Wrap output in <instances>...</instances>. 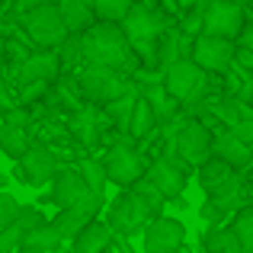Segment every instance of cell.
<instances>
[{
  "label": "cell",
  "instance_id": "31",
  "mask_svg": "<svg viewBox=\"0 0 253 253\" xmlns=\"http://www.w3.org/2000/svg\"><path fill=\"white\" fill-rule=\"evenodd\" d=\"M128 189H131V192H138V196H141V199H148V202H151V209H154L157 215H161V211H164V205H167V199H164V192L157 189V186L151 183L148 176H138L135 183L128 186Z\"/></svg>",
  "mask_w": 253,
  "mask_h": 253
},
{
  "label": "cell",
  "instance_id": "4",
  "mask_svg": "<svg viewBox=\"0 0 253 253\" xmlns=\"http://www.w3.org/2000/svg\"><path fill=\"white\" fill-rule=\"evenodd\" d=\"M128 86L131 84L125 81L116 68H106V64H90V61H86V68L77 71V90H81V96L86 99V103L103 106L106 99L125 93Z\"/></svg>",
  "mask_w": 253,
  "mask_h": 253
},
{
  "label": "cell",
  "instance_id": "2",
  "mask_svg": "<svg viewBox=\"0 0 253 253\" xmlns=\"http://www.w3.org/2000/svg\"><path fill=\"white\" fill-rule=\"evenodd\" d=\"M161 84L173 99H179L183 106H192L205 93L209 71H202L189 55H183V58H176V61H170L167 68H161Z\"/></svg>",
  "mask_w": 253,
  "mask_h": 253
},
{
  "label": "cell",
  "instance_id": "20",
  "mask_svg": "<svg viewBox=\"0 0 253 253\" xmlns=\"http://www.w3.org/2000/svg\"><path fill=\"white\" fill-rule=\"evenodd\" d=\"M135 99H138V90L135 86H128L125 93H119V96L106 99L99 109L106 112V119L112 122V128L119 131H128V119H131V109H135Z\"/></svg>",
  "mask_w": 253,
  "mask_h": 253
},
{
  "label": "cell",
  "instance_id": "37",
  "mask_svg": "<svg viewBox=\"0 0 253 253\" xmlns=\"http://www.w3.org/2000/svg\"><path fill=\"white\" fill-rule=\"evenodd\" d=\"M228 128L234 131V135L241 138L244 144H250V148H253V116H241L234 125H228Z\"/></svg>",
  "mask_w": 253,
  "mask_h": 253
},
{
  "label": "cell",
  "instance_id": "15",
  "mask_svg": "<svg viewBox=\"0 0 253 253\" xmlns=\"http://www.w3.org/2000/svg\"><path fill=\"white\" fill-rule=\"evenodd\" d=\"M61 74V61H58V51H36V55H26L16 64V86L29 84V81H55Z\"/></svg>",
  "mask_w": 253,
  "mask_h": 253
},
{
  "label": "cell",
  "instance_id": "18",
  "mask_svg": "<svg viewBox=\"0 0 253 253\" xmlns=\"http://www.w3.org/2000/svg\"><path fill=\"white\" fill-rule=\"evenodd\" d=\"M109 241H112V228L93 215L90 221H86L84 228L71 237V247H74L77 253H99V250L109 247Z\"/></svg>",
  "mask_w": 253,
  "mask_h": 253
},
{
  "label": "cell",
  "instance_id": "12",
  "mask_svg": "<svg viewBox=\"0 0 253 253\" xmlns=\"http://www.w3.org/2000/svg\"><path fill=\"white\" fill-rule=\"evenodd\" d=\"M247 10L241 0H211L202 10V32L209 36H224V39H237Z\"/></svg>",
  "mask_w": 253,
  "mask_h": 253
},
{
  "label": "cell",
  "instance_id": "21",
  "mask_svg": "<svg viewBox=\"0 0 253 253\" xmlns=\"http://www.w3.org/2000/svg\"><path fill=\"white\" fill-rule=\"evenodd\" d=\"M58 13H61L68 32H84L86 26L96 19L93 0H58Z\"/></svg>",
  "mask_w": 253,
  "mask_h": 253
},
{
  "label": "cell",
  "instance_id": "26",
  "mask_svg": "<svg viewBox=\"0 0 253 253\" xmlns=\"http://www.w3.org/2000/svg\"><path fill=\"white\" fill-rule=\"evenodd\" d=\"M61 244H64V237L51 224H42V228L23 234V250H29V253H51V250L61 247Z\"/></svg>",
  "mask_w": 253,
  "mask_h": 253
},
{
  "label": "cell",
  "instance_id": "10",
  "mask_svg": "<svg viewBox=\"0 0 253 253\" xmlns=\"http://www.w3.org/2000/svg\"><path fill=\"white\" fill-rule=\"evenodd\" d=\"M234 48H237L234 39L199 32V36L192 39L189 58H192V61H196L202 71H209V74H221V71H228V64L234 61Z\"/></svg>",
  "mask_w": 253,
  "mask_h": 253
},
{
  "label": "cell",
  "instance_id": "9",
  "mask_svg": "<svg viewBox=\"0 0 253 253\" xmlns=\"http://www.w3.org/2000/svg\"><path fill=\"white\" fill-rule=\"evenodd\" d=\"M211 135H215V131H211L202 119H186L176 128V135L167 138V141L173 144V151H176L189 167H199V164L211 154Z\"/></svg>",
  "mask_w": 253,
  "mask_h": 253
},
{
  "label": "cell",
  "instance_id": "3",
  "mask_svg": "<svg viewBox=\"0 0 253 253\" xmlns=\"http://www.w3.org/2000/svg\"><path fill=\"white\" fill-rule=\"evenodd\" d=\"M157 211L151 209L148 199H141L138 192L122 189V196H116L109 202V215H106V224L112 228V234H122L128 241L131 234H141V228L154 218Z\"/></svg>",
  "mask_w": 253,
  "mask_h": 253
},
{
  "label": "cell",
  "instance_id": "27",
  "mask_svg": "<svg viewBox=\"0 0 253 253\" xmlns=\"http://www.w3.org/2000/svg\"><path fill=\"white\" fill-rule=\"evenodd\" d=\"M196 170H199V186H202L205 192L215 189V186L221 183V179H228L231 173H234V167H231V164H224L221 157H215V154H209V157H205V161L199 164Z\"/></svg>",
  "mask_w": 253,
  "mask_h": 253
},
{
  "label": "cell",
  "instance_id": "22",
  "mask_svg": "<svg viewBox=\"0 0 253 253\" xmlns=\"http://www.w3.org/2000/svg\"><path fill=\"white\" fill-rule=\"evenodd\" d=\"M157 128H161V125H157V116H154V109H151V103L138 93L135 109H131V119H128V135L135 138V141H144V138H151Z\"/></svg>",
  "mask_w": 253,
  "mask_h": 253
},
{
  "label": "cell",
  "instance_id": "19",
  "mask_svg": "<svg viewBox=\"0 0 253 253\" xmlns=\"http://www.w3.org/2000/svg\"><path fill=\"white\" fill-rule=\"evenodd\" d=\"M93 215H96L93 209H84V205H68V209H58V215L51 218L48 224H51V228H55L58 234L64 237V241L71 244V237H74V234L84 228L86 221H90Z\"/></svg>",
  "mask_w": 253,
  "mask_h": 253
},
{
  "label": "cell",
  "instance_id": "42",
  "mask_svg": "<svg viewBox=\"0 0 253 253\" xmlns=\"http://www.w3.org/2000/svg\"><path fill=\"white\" fill-rule=\"evenodd\" d=\"M10 106H16V103H13V99H6V96H3V90H0V119H3V112L10 109Z\"/></svg>",
  "mask_w": 253,
  "mask_h": 253
},
{
  "label": "cell",
  "instance_id": "16",
  "mask_svg": "<svg viewBox=\"0 0 253 253\" xmlns=\"http://www.w3.org/2000/svg\"><path fill=\"white\" fill-rule=\"evenodd\" d=\"M211 154L221 157L224 164H231L234 170H244L250 164V157H253V148L244 144L231 128H218L215 135H211Z\"/></svg>",
  "mask_w": 253,
  "mask_h": 253
},
{
  "label": "cell",
  "instance_id": "39",
  "mask_svg": "<svg viewBox=\"0 0 253 253\" xmlns=\"http://www.w3.org/2000/svg\"><path fill=\"white\" fill-rule=\"evenodd\" d=\"M234 64H241L244 71L253 74V45H237L234 48Z\"/></svg>",
  "mask_w": 253,
  "mask_h": 253
},
{
  "label": "cell",
  "instance_id": "30",
  "mask_svg": "<svg viewBox=\"0 0 253 253\" xmlns=\"http://www.w3.org/2000/svg\"><path fill=\"white\" fill-rule=\"evenodd\" d=\"M13 224H16L23 234H29V231L42 228V224H48V218H45V211L39 209V205H19L16 218H13Z\"/></svg>",
  "mask_w": 253,
  "mask_h": 253
},
{
  "label": "cell",
  "instance_id": "5",
  "mask_svg": "<svg viewBox=\"0 0 253 253\" xmlns=\"http://www.w3.org/2000/svg\"><path fill=\"white\" fill-rule=\"evenodd\" d=\"M39 202H51L58 205V209H68V205H84V209H93L99 211V205H103V196H96V192H90V186L84 183V176L77 173V167H68L51 176V196L48 199H39Z\"/></svg>",
  "mask_w": 253,
  "mask_h": 253
},
{
  "label": "cell",
  "instance_id": "38",
  "mask_svg": "<svg viewBox=\"0 0 253 253\" xmlns=\"http://www.w3.org/2000/svg\"><path fill=\"white\" fill-rule=\"evenodd\" d=\"M179 32H183V36H189V39H196L199 32H202V13H199V10L186 13V19H183V26H179Z\"/></svg>",
  "mask_w": 253,
  "mask_h": 253
},
{
  "label": "cell",
  "instance_id": "6",
  "mask_svg": "<svg viewBox=\"0 0 253 253\" xmlns=\"http://www.w3.org/2000/svg\"><path fill=\"white\" fill-rule=\"evenodd\" d=\"M23 29L39 48H58L68 36V26H64L58 3H45V6H32L23 10Z\"/></svg>",
  "mask_w": 253,
  "mask_h": 253
},
{
  "label": "cell",
  "instance_id": "17",
  "mask_svg": "<svg viewBox=\"0 0 253 253\" xmlns=\"http://www.w3.org/2000/svg\"><path fill=\"white\" fill-rule=\"evenodd\" d=\"M144 176H148L151 183H154L157 189L164 192V199L170 202V199L183 196V189H186V176H189V173H183L179 167H173L167 157H157V161L151 164L148 170H144Z\"/></svg>",
  "mask_w": 253,
  "mask_h": 253
},
{
  "label": "cell",
  "instance_id": "7",
  "mask_svg": "<svg viewBox=\"0 0 253 253\" xmlns=\"http://www.w3.org/2000/svg\"><path fill=\"white\" fill-rule=\"evenodd\" d=\"M58 173V154L45 144H29L23 154L16 157V167H13V179L32 189H42L51 183V176Z\"/></svg>",
  "mask_w": 253,
  "mask_h": 253
},
{
  "label": "cell",
  "instance_id": "13",
  "mask_svg": "<svg viewBox=\"0 0 253 253\" xmlns=\"http://www.w3.org/2000/svg\"><path fill=\"white\" fill-rule=\"evenodd\" d=\"M183 241H186V224L179 218L154 215L141 228V247L148 253H170V250L183 247Z\"/></svg>",
  "mask_w": 253,
  "mask_h": 253
},
{
  "label": "cell",
  "instance_id": "28",
  "mask_svg": "<svg viewBox=\"0 0 253 253\" xmlns=\"http://www.w3.org/2000/svg\"><path fill=\"white\" fill-rule=\"evenodd\" d=\"M231 228H234L237 241H241V253H253V205H250V202L237 209Z\"/></svg>",
  "mask_w": 253,
  "mask_h": 253
},
{
  "label": "cell",
  "instance_id": "35",
  "mask_svg": "<svg viewBox=\"0 0 253 253\" xmlns=\"http://www.w3.org/2000/svg\"><path fill=\"white\" fill-rule=\"evenodd\" d=\"M16 211H19V202H16V196H10V192H6L3 186H0V228L13 224Z\"/></svg>",
  "mask_w": 253,
  "mask_h": 253
},
{
  "label": "cell",
  "instance_id": "45",
  "mask_svg": "<svg viewBox=\"0 0 253 253\" xmlns=\"http://www.w3.org/2000/svg\"><path fill=\"white\" fill-rule=\"evenodd\" d=\"M0 186H6V176H0Z\"/></svg>",
  "mask_w": 253,
  "mask_h": 253
},
{
  "label": "cell",
  "instance_id": "41",
  "mask_svg": "<svg viewBox=\"0 0 253 253\" xmlns=\"http://www.w3.org/2000/svg\"><path fill=\"white\" fill-rule=\"evenodd\" d=\"M45 3H58V0H16V10H32V6H45Z\"/></svg>",
  "mask_w": 253,
  "mask_h": 253
},
{
  "label": "cell",
  "instance_id": "33",
  "mask_svg": "<svg viewBox=\"0 0 253 253\" xmlns=\"http://www.w3.org/2000/svg\"><path fill=\"white\" fill-rule=\"evenodd\" d=\"M131 3H135V0H93V13H96V19H112V23H119V19L128 13Z\"/></svg>",
  "mask_w": 253,
  "mask_h": 253
},
{
  "label": "cell",
  "instance_id": "8",
  "mask_svg": "<svg viewBox=\"0 0 253 253\" xmlns=\"http://www.w3.org/2000/svg\"><path fill=\"white\" fill-rule=\"evenodd\" d=\"M103 170H106V179H109V183H116V186H122V189H128V186L135 183L138 176H144L148 164H144V157L138 154L135 138H131V141H116L109 151H106Z\"/></svg>",
  "mask_w": 253,
  "mask_h": 253
},
{
  "label": "cell",
  "instance_id": "43",
  "mask_svg": "<svg viewBox=\"0 0 253 253\" xmlns=\"http://www.w3.org/2000/svg\"><path fill=\"white\" fill-rule=\"evenodd\" d=\"M247 202L253 205V179H250V183H247Z\"/></svg>",
  "mask_w": 253,
  "mask_h": 253
},
{
  "label": "cell",
  "instance_id": "23",
  "mask_svg": "<svg viewBox=\"0 0 253 253\" xmlns=\"http://www.w3.org/2000/svg\"><path fill=\"white\" fill-rule=\"evenodd\" d=\"M202 250L209 253H241V241H237L234 228H224V224H209V231L202 234Z\"/></svg>",
  "mask_w": 253,
  "mask_h": 253
},
{
  "label": "cell",
  "instance_id": "29",
  "mask_svg": "<svg viewBox=\"0 0 253 253\" xmlns=\"http://www.w3.org/2000/svg\"><path fill=\"white\" fill-rule=\"evenodd\" d=\"M77 173L84 176V183L90 186V192H96V196H103L106 192V170H103V161H93V157H86V161L77 164Z\"/></svg>",
  "mask_w": 253,
  "mask_h": 253
},
{
  "label": "cell",
  "instance_id": "40",
  "mask_svg": "<svg viewBox=\"0 0 253 253\" xmlns=\"http://www.w3.org/2000/svg\"><path fill=\"white\" fill-rule=\"evenodd\" d=\"M234 42L237 45H253V13H247V19H244V26H241Z\"/></svg>",
  "mask_w": 253,
  "mask_h": 253
},
{
  "label": "cell",
  "instance_id": "14",
  "mask_svg": "<svg viewBox=\"0 0 253 253\" xmlns=\"http://www.w3.org/2000/svg\"><path fill=\"white\" fill-rule=\"evenodd\" d=\"M109 119H106L103 109H96V103L90 106H81V109H74V119H71V135L77 138L81 144H86V148H93V144L99 141V138L106 135V128H109Z\"/></svg>",
  "mask_w": 253,
  "mask_h": 253
},
{
  "label": "cell",
  "instance_id": "25",
  "mask_svg": "<svg viewBox=\"0 0 253 253\" xmlns=\"http://www.w3.org/2000/svg\"><path fill=\"white\" fill-rule=\"evenodd\" d=\"M26 148H29V131H26V125H13V122H3V119H0V151H3L10 161H16Z\"/></svg>",
  "mask_w": 253,
  "mask_h": 253
},
{
  "label": "cell",
  "instance_id": "1",
  "mask_svg": "<svg viewBox=\"0 0 253 253\" xmlns=\"http://www.w3.org/2000/svg\"><path fill=\"white\" fill-rule=\"evenodd\" d=\"M81 55L84 61L90 64H106V68H116L119 74L122 71H135L141 68L131 51L128 36L122 32V26L112 23V19H93L90 26L81 32Z\"/></svg>",
  "mask_w": 253,
  "mask_h": 253
},
{
  "label": "cell",
  "instance_id": "36",
  "mask_svg": "<svg viewBox=\"0 0 253 253\" xmlns=\"http://www.w3.org/2000/svg\"><path fill=\"white\" fill-rule=\"evenodd\" d=\"M199 218H202L205 224H224L228 221V209L209 199V202H202V209H199Z\"/></svg>",
  "mask_w": 253,
  "mask_h": 253
},
{
  "label": "cell",
  "instance_id": "34",
  "mask_svg": "<svg viewBox=\"0 0 253 253\" xmlns=\"http://www.w3.org/2000/svg\"><path fill=\"white\" fill-rule=\"evenodd\" d=\"M13 250H23V231L16 224H6V228H0V253H13Z\"/></svg>",
  "mask_w": 253,
  "mask_h": 253
},
{
  "label": "cell",
  "instance_id": "11",
  "mask_svg": "<svg viewBox=\"0 0 253 253\" xmlns=\"http://www.w3.org/2000/svg\"><path fill=\"white\" fill-rule=\"evenodd\" d=\"M119 26L128 36V42H151V39H161L164 29H170L167 13L161 6H148V3H131L128 13L119 19Z\"/></svg>",
  "mask_w": 253,
  "mask_h": 253
},
{
  "label": "cell",
  "instance_id": "32",
  "mask_svg": "<svg viewBox=\"0 0 253 253\" xmlns=\"http://www.w3.org/2000/svg\"><path fill=\"white\" fill-rule=\"evenodd\" d=\"M51 90V81H29V84H19V90H16V103L19 106H36L39 99H45V93Z\"/></svg>",
  "mask_w": 253,
  "mask_h": 253
},
{
  "label": "cell",
  "instance_id": "24",
  "mask_svg": "<svg viewBox=\"0 0 253 253\" xmlns=\"http://www.w3.org/2000/svg\"><path fill=\"white\" fill-rule=\"evenodd\" d=\"M141 96H144V99L151 103V109H154V116H157V125L170 122V119H173V116L179 112V106H183L179 99H173L170 93L164 90V84H161V81H154V84L148 86V90L141 93Z\"/></svg>",
  "mask_w": 253,
  "mask_h": 253
},
{
  "label": "cell",
  "instance_id": "44",
  "mask_svg": "<svg viewBox=\"0 0 253 253\" xmlns=\"http://www.w3.org/2000/svg\"><path fill=\"white\" fill-rule=\"evenodd\" d=\"M0 64H3V45H0Z\"/></svg>",
  "mask_w": 253,
  "mask_h": 253
}]
</instances>
